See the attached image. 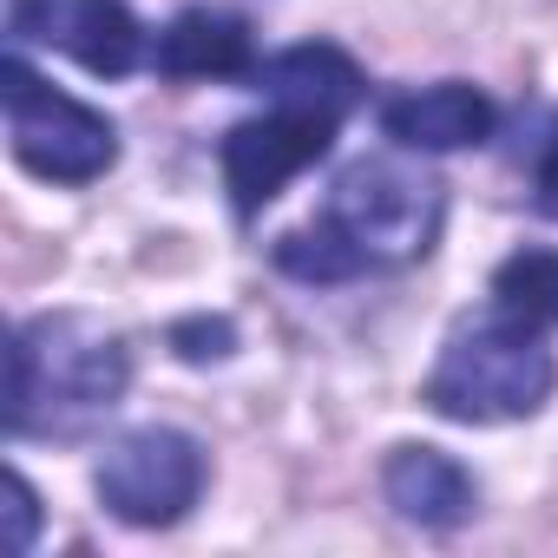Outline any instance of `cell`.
I'll return each instance as SVG.
<instances>
[{
  "mask_svg": "<svg viewBox=\"0 0 558 558\" xmlns=\"http://www.w3.org/2000/svg\"><path fill=\"white\" fill-rule=\"evenodd\" d=\"M132 381L125 342L80 316H34L8 342V434H80L106 408H119Z\"/></svg>",
  "mask_w": 558,
  "mask_h": 558,
  "instance_id": "1",
  "label": "cell"
},
{
  "mask_svg": "<svg viewBox=\"0 0 558 558\" xmlns=\"http://www.w3.org/2000/svg\"><path fill=\"white\" fill-rule=\"evenodd\" d=\"M551 388H558V362L538 342V329H525V323H512V316L493 310L486 323L460 329L440 349L421 401L434 414L460 421V427H499V421L538 414L551 401Z\"/></svg>",
  "mask_w": 558,
  "mask_h": 558,
  "instance_id": "2",
  "label": "cell"
},
{
  "mask_svg": "<svg viewBox=\"0 0 558 558\" xmlns=\"http://www.w3.org/2000/svg\"><path fill=\"white\" fill-rule=\"evenodd\" d=\"M329 230L355 250L362 269L381 263H414L434 250L440 217H447V191L427 165L408 158H362L336 178L329 191Z\"/></svg>",
  "mask_w": 558,
  "mask_h": 558,
  "instance_id": "3",
  "label": "cell"
},
{
  "mask_svg": "<svg viewBox=\"0 0 558 558\" xmlns=\"http://www.w3.org/2000/svg\"><path fill=\"white\" fill-rule=\"evenodd\" d=\"M0 99H8V145L47 184H93L119 165V125L86 99L47 86L21 53L0 60Z\"/></svg>",
  "mask_w": 558,
  "mask_h": 558,
  "instance_id": "4",
  "label": "cell"
},
{
  "mask_svg": "<svg viewBox=\"0 0 558 558\" xmlns=\"http://www.w3.org/2000/svg\"><path fill=\"white\" fill-rule=\"evenodd\" d=\"M204 473L210 466H204V447L191 434H178V427H138V434H125V440L106 447L93 486H99L106 512L125 519V525H178L197 506Z\"/></svg>",
  "mask_w": 558,
  "mask_h": 558,
  "instance_id": "5",
  "label": "cell"
},
{
  "mask_svg": "<svg viewBox=\"0 0 558 558\" xmlns=\"http://www.w3.org/2000/svg\"><path fill=\"white\" fill-rule=\"evenodd\" d=\"M336 125L342 119H323V112H303V106H276L263 119L230 125L223 145H217V165H223V191H230L236 217H256L263 204L283 197L290 178L323 165L329 145H336Z\"/></svg>",
  "mask_w": 558,
  "mask_h": 558,
  "instance_id": "6",
  "label": "cell"
},
{
  "mask_svg": "<svg viewBox=\"0 0 558 558\" xmlns=\"http://www.w3.org/2000/svg\"><path fill=\"white\" fill-rule=\"evenodd\" d=\"M14 47H53L99 80H125L145 60V27L125 0H14Z\"/></svg>",
  "mask_w": 558,
  "mask_h": 558,
  "instance_id": "7",
  "label": "cell"
},
{
  "mask_svg": "<svg viewBox=\"0 0 558 558\" xmlns=\"http://www.w3.org/2000/svg\"><path fill=\"white\" fill-rule=\"evenodd\" d=\"M499 125V106L466 86V80H440V86H414L395 93L381 106V132L401 151H460V145H486Z\"/></svg>",
  "mask_w": 558,
  "mask_h": 558,
  "instance_id": "8",
  "label": "cell"
},
{
  "mask_svg": "<svg viewBox=\"0 0 558 558\" xmlns=\"http://www.w3.org/2000/svg\"><path fill=\"white\" fill-rule=\"evenodd\" d=\"M381 493H388V506H395L408 525H421V532H453V525H466L473 506H480L473 473H466L453 453H440V447H414V440L388 453V466H381Z\"/></svg>",
  "mask_w": 558,
  "mask_h": 558,
  "instance_id": "9",
  "label": "cell"
},
{
  "mask_svg": "<svg viewBox=\"0 0 558 558\" xmlns=\"http://www.w3.org/2000/svg\"><path fill=\"white\" fill-rule=\"evenodd\" d=\"M158 73H171V80H243V73H256L250 21L230 8H184L158 34Z\"/></svg>",
  "mask_w": 558,
  "mask_h": 558,
  "instance_id": "10",
  "label": "cell"
},
{
  "mask_svg": "<svg viewBox=\"0 0 558 558\" xmlns=\"http://www.w3.org/2000/svg\"><path fill=\"white\" fill-rule=\"evenodd\" d=\"M256 86L276 99V106H303V112H323V119H349L355 99H362V73L342 47L329 40H303L290 53H276L256 66Z\"/></svg>",
  "mask_w": 558,
  "mask_h": 558,
  "instance_id": "11",
  "label": "cell"
},
{
  "mask_svg": "<svg viewBox=\"0 0 558 558\" xmlns=\"http://www.w3.org/2000/svg\"><path fill=\"white\" fill-rule=\"evenodd\" d=\"M493 310L525 329H558V250H512L493 269Z\"/></svg>",
  "mask_w": 558,
  "mask_h": 558,
  "instance_id": "12",
  "label": "cell"
},
{
  "mask_svg": "<svg viewBox=\"0 0 558 558\" xmlns=\"http://www.w3.org/2000/svg\"><path fill=\"white\" fill-rule=\"evenodd\" d=\"M276 269L296 276V283H349V276H362L355 250L329 230V217H316L310 230H290L276 243Z\"/></svg>",
  "mask_w": 558,
  "mask_h": 558,
  "instance_id": "13",
  "label": "cell"
},
{
  "mask_svg": "<svg viewBox=\"0 0 558 558\" xmlns=\"http://www.w3.org/2000/svg\"><path fill=\"white\" fill-rule=\"evenodd\" d=\"M171 349H178V362H223L230 349H236V323L230 316H184L178 329H171Z\"/></svg>",
  "mask_w": 558,
  "mask_h": 558,
  "instance_id": "14",
  "label": "cell"
},
{
  "mask_svg": "<svg viewBox=\"0 0 558 558\" xmlns=\"http://www.w3.org/2000/svg\"><path fill=\"white\" fill-rule=\"evenodd\" d=\"M40 525V493L27 486V473H8V551H27Z\"/></svg>",
  "mask_w": 558,
  "mask_h": 558,
  "instance_id": "15",
  "label": "cell"
},
{
  "mask_svg": "<svg viewBox=\"0 0 558 558\" xmlns=\"http://www.w3.org/2000/svg\"><path fill=\"white\" fill-rule=\"evenodd\" d=\"M538 210H545V217H558V138L538 151Z\"/></svg>",
  "mask_w": 558,
  "mask_h": 558,
  "instance_id": "16",
  "label": "cell"
}]
</instances>
